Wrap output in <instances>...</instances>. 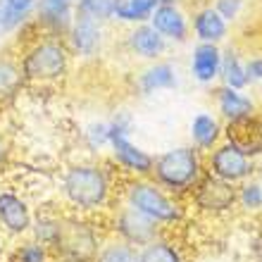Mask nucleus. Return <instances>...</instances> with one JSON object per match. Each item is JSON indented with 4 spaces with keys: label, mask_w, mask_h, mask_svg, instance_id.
<instances>
[{
    "label": "nucleus",
    "mask_w": 262,
    "mask_h": 262,
    "mask_svg": "<svg viewBox=\"0 0 262 262\" xmlns=\"http://www.w3.org/2000/svg\"><path fill=\"white\" fill-rule=\"evenodd\" d=\"M117 169L105 158H74L60 169L55 179V193L60 210L83 217L103 220L119 200Z\"/></svg>",
    "instance_id": "1"
},
{
    "label": "nucleus",
    "mask_w": 262,
    "mask_h": 262,
    "mask_svg": "<svg viewBox=\"0 0 262 262\" xmlns=\"http://www.w3.org/2000/svg\"><path fill=\"white\" fill-rule=\"evenodd\" d=\"M17 60L27 86H36V89H50L64 83L74 64V57L62 36L38 34L36 29L31 36H24Z\"/></svg>",
    "instance_id": "2"
},
{
    "label": "nucleus",
    "mask_w": 262,
    "mask_h": 262,
    "mask_svg": "<svg viewBox=\"0 0 262 262\" xmlns=\"http://www.w3.org/2000/svg\"><path fill=\"white\" fill-rule=\"evenodd\" d=\"M119 203L138 210L148 220L160 224L165 231H172V229H177L179 224H184L188 220L186 200L167 193L165 188L158 186L150 177H145V179H122Z\"/></svg>",
    "instance_id": "3"
},
{
    "label": "nucleus",
    "mask_w": 262,
    "mask_h": 262,
    "mask_svg": "<svg viewBox=\"0 0 262 262\" xmlns=\"http://www.w3.org/2000/svg\"><path fill=\"white\" fill-rule=\"evenodd\" d=\"M203 177H205V152H200L191 143H179L158 152L150 174V179L158 186L181 200L188 198V193Z\"/></svg>",
    "instance_id": "4"
},
{
    "label": "nucleus",
    "mask_w": 262,
    "mask_h": 262,
    "mask_svg": "<svg viewBox=\"0 0 262 262\" xmlns=\"http://www.w3.org/2000/svg\"><path fill=\"white\" fill-rule=\"evenodd\" d=\"M105 236L107 231H105L103 220L72 214L62 210L57 234L50 243L53 262H93Z\"/></svg>",
    "instance_id": "5"
},
{
    "label": "nucleus",
    "mask_w": 262,
    "mask_h": 262,
    "mask_svg": "<svg viewBox=\"0 0 262 262\" xmlns=\"http://www.w3.org/2000/svg\"><path fill=\"white\" fill-rule=\"evenodd\" d=\"M110 126L112 141L105 160L117 169L122 179H145V177H150L155 155L134 141V115L129 110L112 112Z\"/></svg>",
    "instance_id": "6"
},
{
    "label": "nucleus",
    "mask_w": 262,
    "mask_h": 262,
    "mask_svg": "<svg viewBox=\"0 0 262 262\" xmlns=\"http://www.w3.org/2000/svg\"><path fill=\"white\" fill-rule=\"evenodd\" d=\"M103 224H105L107 236L119 238V241L129 243L134 248H143L152 238L165 234V229L160 227V224H155L145 214H141L138 210L124 205V203H119V200H117V205L103 217Z\"/></svg>",
    "instance_id": "7"
},
{
    "label": "nucleus",
    "mask_w": 262,
    "mask_h": 262,
    "mask_svg": "<svg viewBox=\"0 0 262 262\" xmlns=\"http://www.w3.org/2000/svg\"><path fill=\"white\" fill-rule=\"evenodd\" d=\"M36 217V207L27 191L10 181H0V234L10 241L27 238Z\"/></svg>",
    "instance_id": "8"
},
{
    "label": "nucleus",
    "mask_w": 262,
    "mask_h": 262,
    "mask_svg": "<svg viewBox=\"0 0 262 262\" xmlns=\"http://www.w3.org/2000/svg\"><path fill=\"white\" fill-rule=\"evenodd\" d=\"M205 174H212L227 184L241 186L243 181L257 177V160L246 155L234 141L224 138L220 145L205 152Z\"/></svg>",
    "instance_id": "9"
},
{
    "label": "nucleus",
    "mask_w": 262,
    "mask_h": 262,
    "mask_svg": "<svg viewBox=\"0 0 262 262\" xmlns=\"http://www.w3.org/2000/svg\"><path fill=\"white\" fill-rule=\"evenodd\" d=\"M238 186L227 184V181L217 179L212 174H205L203 179L195 184V188L188 193V205L193 207L198 214L205 217H224L238 210Z\"/></svg>",
    "instance_id": "10"
},
{
    "label": "nucleus",
    "mask_w": 262,
    "mask_h": 262,
    "mask_svg": "<svg viewBox=\"0 0 262 262\" xmlns=\"http://www.w3.org/2000/svg\"><path fill=\"white\" fill-rule=\"evenodd\" d=\"M64 43H67L69 53L79 62H93L105 53L107 48V24L76 14L69 31L64 34Z\"/></svg>",
    "instance_id": "11"
},
{
    "label": "nucleus",
    "mask_w": 262,
    "mask_h": 262,
    "mask_svg": "<svg viewBox=\"0 0 262 262\" xmlns=\"http://www.w3.org/2000/svg\"><path fill=\"white\" fill-rule=\"evenodd\" d=\"M212 100H214V112H217V117H220L227 126L248 122V119H253L257 112H260V105H257L253 93L238 91V89H229V86H222V83L214 86Z\"/></svg>",
    "instance_id": "12"
},
{
    "label": "nucleus",
    "mask_w": 262,
    "mask_h": 262,
    "mask_svg": "<svg viewBox=\"0 0 262 262\" xmlns=\"http://www.w3.org/2000/svg\"><path fill=\"white\" fill-rule=\"evenodd\" d=\"M179 86V69L172 60H155V62H145L134 76V91L141 98H152L167 91H174Z\"/></svg>",
    "instance_id": "13"
},
{
    "label": "nucleus",
    "mask_w": 262,
    "mask_h": 262,
    "mask_svg": "<svg viewBox=\"0 0 262 262\" xmlns=\"http://www.w3.org/2000/svg\"><path fill=\"white\" fill-rule=\"evenodd\" d=\"M76 17V5L69 0H38L34 12V29L38 34L62 36L69 31Z\"/></svg>",
    "instance_id": "14"
},
{
    "label": "nucleus",
    "mask_w": 262,
    "mask_h": 262,
    "mask_svg": "<svg viewBox=\"0 0 262 262\" xmlns=\"http://www.w3.org/2000/svg\"><path fill=\"white\" fill-rule=\"evenodd\" d=\"M124 48L131 57H136L141 62H155V60H162L167 55L169 43L150 24H136V27L126 29Z\"/></svg>",
    "instance_id": "15"
},
{
    "label": "nucleus",
    "mask_w": 262,
    "mask_h": 262,
    "mask_svg": "<svg viewBox=\"0 0 262 262\" xmlns=\"http://www.w3.org/2000/svg\"><path fill=\"white\" fill-rule=\"evenodd\" d=\"M169 46H184L191 38V19L188 14L179 7V3L172 5H160L152 12L150 21H148Z\"/></svg>",
    "instance_id": "16"
},
{
    "label": "nucleus",
    "mask_w": 262,
    "mask_h": 262,
    "mask_svg": "<svg viewBox=\"0 0 262 262\" xmlns=\"http://www.w3.org/2000/svg\"><path fill=\"white\" fill-rule=\"evenodd\" d=\"M222 69V46L214 43H195L188 55V74L200 86L220 83Z\"/></svg>",
    "instance_id": "17"
},
{
    "label": "nucleus",
    "mask_w": 262,
    "mask_h": 262,
    "mask_svg": "<svg viewBox=\"0 0 262 262\" xmlns=\"http://www.w3.org/2000/svg\"><path fill=\"white\" fill-rule=\"evenodd\" d=\"M227 134V124L212 110H198L188 122V143L200 152H210L220 145Z\"/></svg>",
    "instance_id": "18"
},
{
    "label": "nucleus",
    "mask_w": 262,
    "mask_h": 262,
    "mask_svg": "<svg viewBox=\"0 0 262 262\" xmlns=\"http://www.w3.org/2000/svg\"><path fill=\"white\" fill-rule=\"evenodd\" d=\"M188 19H191V36L195 38V43H214V46H222V43L229 38L231 24H229L224 17H220V12H217L212 5L198 7Z\"/></svg>",
    "instance_id": "19"
},
{
    "label": "nucleus",
    "mask_w": 262,
    "mask_h": 262,
    "mask_svg": "<svg viewBox=\"0 0 262 262\" xmlns=\"http://www.w3.org/2000/svg\"><path fill=\"white\" fill-rule=\"evenodd\" d=\"M24 89H27V81L21 76L17 55L14 53H0V110L17 103Z\"/></svg>",
    "instance_id": "20"
},
{
    "label": "nucleus",
    "mask_w": 262,
    "mask_h": 262,
    "mask_svg": "<svg viewBox=\"0 0 262 262\" xmlns=\"http://www.w3.org/2000/svg\"><path fill=\"white\" fill-rule=\"evenodd\" d=\"M138 260L141 262H188V255L179 238H174L172 231H165L158 238H152L148 246L138 248Z\"/></svg>",
    "instance_id": "21"
},
{
    "label": "nucleus",
    "mask_w": 262,
    "mask_h": 262,
    "mask_svg": "<svg viewBox=\"0 0 262 262\" xmlns=\"http://www.w3.org/2000/svg\"><path fill=\"white\" fill-rule=\"evenodd\" d=\"M224 138L234 141L246 155H250L253 160L262 158V112H257L253 119L241 122V124L227 126Z\"/></svg>",
    "instance_id": "22"
},
{
    "label": "nucleus",
    "mask_w": 262,
    "mask_h": 262,
    "mask_svg": "<svg viewBox=\"0 0 262 262\" xmlns=\"http://www.w3.org/2000/svg\"><path fill=\"white\" fill-rule=\"evenodd\" d=\"M220 83L229 89L248 91L250 89V76L246 67V55L238 48L229 46L222 48V69H220Z\"/></svg>",
    "instance_id": "23"
},
{
    "label": "nucleus",
    "mask_w": 262,
    "mask_h": 262,
    "mask_svg": "<svg viewBox=\"0 0 262 262\" xmlns=\"http://www.w3.org/2000/svg\"><path fill=\"white\" fill-rule=\"evenodd\" d=\"M112 141V126L110 117L107 119H89L86 124L79 129V143L83 152L91 158H105L107 148Z\"/></svg>",
    "instance_id": "24"
},
{
    "label": "nucleus",
    "mask_w": 262,
    "mask_h": 262,
    "mask_svg": "<svg viewBox=\"0 0 262 262\" xmlns=\"http://www.w3.org/2000/svg\"><path fill=\"white\" fill-rule=\"evenodd\" d=\"M177 0H119L117 7V24L124 27H136V24H148L152 17V12L160 5H172Z\"/></svg>",
    "instance_id": "25"
},
{
    "label": "nucleus",
    "mask_w": 262,
    "mask_h": 262,
    "mask_svg": "<svg viewBox=\"0 0 262 262\" xmlns=\"http://www.w3.org/2000/svg\"><path fill=\"white\" fill-rule=\"evenodd\" d=\"M7 262H53V253L48 246H43L41 241H36L31 236L14 241Z\"/></svg>",
    "instance_id": "26"
},
{
    "label": "nucleus",
    "mask_w": 262,
    "mask_h": 262,
    "mask_svg": "<svg viewBox=\"0 0 262 262\" xmlns=\"http://www.w3.org/2000/svg\"><path fill=\"white\" fill-rule=\"evenodd\" d=\"M93 262H141V260H138V248L119 241V238L105 236L103 246L98 248V255L93 257Z\"/></svg>",
    "instance_id": "27"
},
{
    "label": "nucleus",
    "mask_w": 262,
    "mask_h": 262,
    "mask_svg": "<svg viewBox=\"0 0 262 262\" xmlns=\"http://www.w3.org/2000/svg\"><path fill=\"white\" fill-rule=\"evenodd\" d=\"M31 29H34L31 21L21 19L12 7L0 0V41H7V38H21V36L29 34Z\"/></svg>",
    "instance_id": "28"
},
{
    "label": "nucleus",
    "mask_w": 262,
    "mask_h": 262,
    "mask_svg": "<svg viewBox=\"0 0 262 262\" xmlns=\"http://www.w3.org/2000/svg\"><path fill=\"white\" fill-rule=\"evenodd\" d=\"M119 0H79L76 3V14L91 17L100 24H112L117 17Z\"/></svg>",
    "instance_id": "29"
},
{
    "label": "nucleus",
    "mask_w": 262,
    "mask_h": 262,
    "mask_svg": "<svg viewBox=\"0 0 262 262\" xmlns=\"http://www.w3.org/2000/svg\"><path fill=\"white\" fill-rule=\"evenodd\" d=\"M238 210L246 214H262V179L260 177H253V179L243 181L238 186Z\"/></svg>",
    "instance_id": "30"
},
{
    "label": "nucleus",
    "mask_w": 262,
    "mask_h": 262,
    "mask_svg": "<svg viewBox=\"0 0 262 262\" xmlns=\"http://www.w3.org/2000/svg\"><path fill=\"white\" fill-rule=\"evenodd\" d=\"M210 5L220 12V17H224L229 24H234L241 19L243 10H246V0H212Z\"/></svg>",
    "instance_id": "31"
},
{
    "label": "nucleus",
    "mask_w": 262,
    "mask_h": 262,
    "mask_svg": "<svg viewBox=\"0 0 262 262\" xmlns=\"http://www.w3.org/2000/svg\"><path fill=\"white\" fill-rule=\"evenodd\" d=\"M14 165V145L5 131H0V177Z\"/></svg>",
    "instance_id": "32"
},
{
    "label": "nucleus",
    "mask_w": 262,
    "mask_h": 262,
    "mask_svg": "<svg viewBox=\"0 0 262 262\" xmlns=\"http://www.w3.org/2000/svg\"><path fill=\"white\" fill-rule=\"evenodd\" d=\"M246 67H248L250 86H262V53L246 55Z\"/></svg>",
    "instance_id": "33"
},
{
    "label": "nucleus",
    "mask_w": 262,
    "mask_h": 262,
    "mask_svg": "<svg viewBox=\"0 0 262 262\" xmlns=\"http://www.w3.org/2000/svg\"><path fill=\"white\" fill-rule=\"evenodd\" d=\"M3 3H7V5L12 7L14 12L19 14L21 19H27V21H34L36 3H38V0H3Z\"/></svg>",
    "instance_id": "34"
},
{
    "label": "nucleus",
    "mask_w": 262,
    "mask_h": 262,
    "mask_svg": "<svg viewBox=\"0 0 262 262\" xmlns=\"http://www.w3.org/2000/svg\"><path fill=\"white\" fill-rule=\"evenodd\" d=\"M69 3H74V5H76V3H79V0H69Z\"/></svg>",
    "instance_id": "35"
},
{
    "label": "nucleus",
    "mask_w": 262,
    "mask_h": 262,
    "mask_svg": "<svg viewBox=\"0 0 262 262\" xmlns=\"http://www.w3.org/2000/svg\"><path fill=\"white\" fill-rule=\"evenodd\" d=\"M207 262H212V260H207Z\"/></svg>",
    "instance_id": "36"
}]
</instances>
